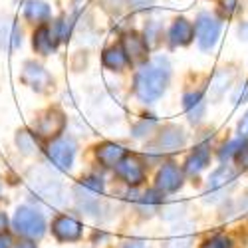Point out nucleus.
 Wrapping results in <instances>:
<instances>
[{
    "label": "nucleus",
    "mask_w": 248,
    "mask_h": 248,
    "mask_svg": "<svg viewBox=\"0 0 248 248\" xmlns=\"http://www.w3.org/2000/svg\"><path fill=\"white\" fill-rule=\"evenodd\" d=\"M123 248H143V246H141L139 242H127V244L123 246Z\"/></svg>",
    "instance_id": "nucleus-40"
},
{
    "label": "nucleus",
    "mask_w": 248,
    "mask_h": 248,
    "mask_svg": "<svg viewBox=\"0 0 248 248\" xmlns=\"http://www.w3.org/2000/svg\"><path fill=\"white\" fill-rule=\"evenodd\" d=\"M234 84V72L229 68H218L211 79H209V88H206V95L213 103H218L224 99V95L229 93V90Z\"/></svg>",
    "instance_id": "nucleus-18"
},
{
    "label": "nucleus",
    "mask_w": 248,
    "mask_h": 248,
    "mask_svg": "<svg viewBox=\"0 0 248 248\" xmlns=\"http://www.w3.org/2000/svg\"><path fill=\"white\" fill-rule=\"evenodd\" d=\"M12 229L20 238H30V240H40L46 234L48 222L44 213L30 204L18 206L14 217H12Z\"/></svg>",
    "instance_id": "nucleus-3"
},
{
    "label": "nucleus",
    "mask_w": 248,
    "mask_h": 248,
    "mask_svg": "<svg viewBox=\"0 0 248 248\" xmlns=\"http://www.w3.org/2000/svg\"><path fill=\"white\" fill-rule=\"evenodd\" d=\"M60 42H62V38H60V32L56 28V24L36 26V30L32 34V48L40 56H52L58 50Z\"/></svg>",
    "instance_id": "nucleus-16"
},
{
    "label": "nucleus",
    "mask_w": 248,
    "mask_h": 248,
    "mask_svg": "<svg viewBox=\"0 0 248 248\" xmlns=\"http://www.w3.org/2000/svg\"><path fill=\"white\" fill-rule=\"evenodd\" d=\"M187 131L181 125L169 123V125H163L159 131H155V137L149 141V145L145 147V161L147 163H157L161 161L163 155H173L177 151H183L187 147Z\"/></svg>",
    "instance_id": "nucleus-2"
},
{
    "label": "nucleus",
    "mask_w": 248,
    "mask_h": 248,
    "mask_svg": "<svg viewBox=\"0 0 248 248\" xmlns=\"http://www.w3.org/2000/svg\"><path fill=\"white\" fill-rule=\"evenodd\" d=\"M181 106L191 125H201L206 117V97L201 90H187L181 95Z\"/></svg>",
    "instance_id": "nucleus-17"
},
{
    "label": "nucleus",
    "mask_w": 248,
    "mask_h": 248,
    "mask_svg": "<svg viewBox=\"0 0 248 248\" xmlns=\"http://www.w3.org/2000/svg\"><path fill=\"white\" fill-rule=\"evenodd\" d=\"M115 171V177L123 183L127 185L131 189H137L141 187L143 183L147 181V169H145V161H141V157L137 155H125L119 163L117 167L113 169Z\"/></svg>",
    "instance_id": "nucleus-8"
},
{
    "label": "nucleus",
    "mask_w": 248,
    "mask_h": 248,
    "mask_svg": "<svg viewBox=\"0 0 248 248\" xmlns=\"http://www.w3.org/2000/svg\"><path fill=\"white\" fill-rule=\"evenodd\" d=\"M125 6L133 12H139V10H147V8H153L155 6V0H123Z\"/></svg>",
    "instance_id": "nucleus-33"
},
{
    "label": "nucleus",
    "mask_w": 248,
    "mask_h": 248,
    "mask_svg": "<svg viewBox=\"0 0 248 248\" xmlns=\"http://www.w3.org/2000/svg\"><path fill=\"white\" fill-rule=\"evenodd\" d=\"M236 135L248 139V111H244L242 117H240L238 123H236Z\"/></svg>",
    "instance_id": "nucleus-34"
},
{
    "label": "nucleus",
    "mask_w": 248,
    "mask_h": 248,
    "mask_svg": "<svg viewBox=\"0 0 248 248\" xmlns=\"http://www.w3.org/2000/svg\"><path fill=\"white\" fill-rule=\"evenodd\" d=\"M248 101V79L242 81V84H238L232 92V103L234 106H242V103Z\"/></svg>",
    "instance_id": "nucleus-32"
},
{
    "label": "nucleus",
    "mask_w": 248,
    "mask_h": 248,
    "mask_svg": "<svg viewBox=\"0 0 248 248\" xmlns=\"http://www.w3.org/2000/svg\"><path fill=\"white\" fill-rule=\"evenodd\" d=\"M159 127V121L155 119V115H143L139 117L137 123H133V127H131V137L133 139H147L151 137Z\"/></svg>",
    "instance_id": "nucleus-27"
},
{
    "label": "nucleus",
    "mask_w": 248,
    "mask_h": 248,
    "mask_svg": "<svg viewBox=\"0 0 248 248\" xmlns=\"http://www.w3.org/2000/svg\"><path fill=\"white\" fill-rule=\"evenodd\" d=\"M14 246V240L8 232H0V248H12Z\"/></svg>",
    "instance_id": "nucleus-36"
},
{
    "label": "nucleus",
    "mask_w": 248,
    "mask_h": 248,
    "mask_svg": "<svg viewBox=\"0 0 248 248\" xmlns=\"http://www.w3.org/2000/svg\"><path fill=\"white\" fill-rule=\"evenodd\" d=\"M24 32L20 24L10 16H0V50L8 54H16L22 48Z\"/></svg>",
    "instance_id": "nucleus-14"
},
{
    "label": "nucleus",
    "mask_w": 248,
    "mask_h": 248,
    "mask_svg": "<svg viewBox=\"0 0 248 248\" xmlns=\"http://www.w3.org/2000/svg\"><path fill=\"white\" fill-rule=\"evenodd\" d=\"M101 64L109 72L121 74V72H125L131 66V62H129L125 50L121 48V44H115V46H108L106 50L101 52Z\"/></svg>",
    "instance_id": "nucleus-23"
},
{
    "label": "nucleus",
    "mask_w": 248,
    "mask_h": 248,
    "mask_svg": "<svg viewBox=\"0 0 248 248\" xmlns=\"http://www.w3.org/2000/svg\"><path fill=\"white\" fill-rule=\"evenodd\" d=\"M201 248H234V242L226 234H213L201 244Z\"/></svg>",
    "instance_id": "nucleus-31"
},
{
    "label": "nucleus",
    "mask_w": 248,
    "mask_h": 248,
    "mask_svg": "<svg viewBox=\"0 0 248 248\" xmlns=\"http://www.w3.org/2000/svg\"><path fill=\"white\" fill-rule=\"evenodd\" d=\"M240 10H242V2H240V0H218V12L226 20L234 18Z\"/></svg>",
    "instance_id": "nucleus-30"
},
{
    "label": "nucleus",
    "mask_w": 248,
    "mask_h": 248,
    "mask_svg": "<svg viewBox=\"0 0 248 248\" xmlns=\"http://www.w3.org/2000/svg\"><path fill=\"white\" fill-rule=\"evenodd\" d=\"M8 224H10V218H8V215L0 211V232H6Z\"/></svg>",
    "instance_id": "nucleus-39"
},
{
    "label": "nucleus",
    "mask_w": 248,
    "mask_h": 248,
    "mask_svg": "<svg viewBox=\"0 0 248 248\" xmlns=\"http://www.w3.org/2000/svg\"><path fill=\"white\" fill-rule=\"evenodd\" d=\"M165 40H167L169 48H173V50L189 46L195 40V22H191V20L185 16H177L171 22Z\"/></svg>",
    "instance_id": "nucleus-15"
},
{
    "label": "nucleus",
    "mask_w": 248,
    "mask_h": 248,
    "mask_svg": "<svg viewBox=\"0 0 248 248\" xmlns=\"http://www.w3.org/2000/svg\"><path fill=\"white\" fill-rule=\"evenodd\" d=\"M127 155V149L115 141H103L95 147V161L103 169H115L117 163Z\"/></svg>",
    "instance_id": "nucleus-20"
},
{
    "label": "nucleus",
    "mask_w": 248,
    "mask_h": 248,
    "mask_svg": "<svg viewBox=\"0 0 248 248\" xmlns=\"http://www.w3.org/2000/svg\"><path fill=\"white\" fill-rule=\"evenodd\" d=\"M14 143H16V149L26 157H34L46 151L42 147V135L36 133V129H20L14 137Z\"/></svg>",
    "instance_id": "nucleus-21"
},
{
    "label": "nucleus",
    "mask_w": 248,
    "mask_h": 248,
    "mask_svg": "<svg viewBox=\"0 0 248 248\" xmlns=\"http://www.w3.org/2000/svg\"><path fill=\"white\" fill-rule=\"evenodd\" d=\"M50 231H52V234L58 242L68 244V242L81 240V236H84V224L68 213H60V215L54 217Z\"/></svg>",
    "instance_id": "nucleus-11"
},
{
    "label": "nucleus",
    "mask_w": 248,
    "mask_h": 248,
    "mask_svg": "<svg viewBox=\"0 0 248 248\" xmlns=\"http://www.w3.org/2000/svg\"><path fill=\"white\" fill-rule=\"evenodd\" d=\"M44 153L54 169L70 171L74 167V161L78 155V141L72 135H58L48 143Z\"/></svg>",
    "instance_id": "nucleus-5"
},
{
    "label": "nucleus",
    "mask_w": 248,
    "mask_h": 248,
    "mask_svg": "<svg viewBox=\"0 0 248 248\" xmlns=\"http://www.w3.org/2000/svg\"><path fill=\"white\" fill-rule=\"evenodd\" d=\"M121 48L125 50L127 58L131 64H145L149 60V42L145 40V36L135 32V30H127L121 36Z\"/></svg>",
    "instance_id": "nucleus-13"
},
{
    "label": "nucleus",
    "mask_w": 248,
    "mask_h": 248,
    "mask_svg": "<svg viewBox=\"0 0 248 248\" xmlns=\"http://www.w3.org/2000/svg\"><path fill=\"white\" fill-rule=\"evenodd\" d=\"M193 242H195L193 226L187 222H181L173 231V234L163 242V248H191Z\"/></svg>",
    "instance_id": "nucleus-25"
},
{
    "label": "nucleus",
    "mask_w": 248,
    "mask_h": 248,
    "mask_svg": "<svg viewBox=\"0 0 248 248\" xmlns=\"http://www.w3.org/2000/svg\"><path fill=\"white\" fill-rule=\"evenodd\" d=\"M165 193H161L157 187H153V189H147L143 195H139L137 199H135V204H137V211L141 213V215H155V213H159L163 206H165Z\"/></svg>",
    "instance_id": "nucleus-24"
},
{
    "label": "nucleus",
    "mask_w": 248,
    "mask_h": 248,
    "mask_svg": "<svg viewBox=\"0 0 248 248\" xmlns=\"http://www.w3.org/2000/svg\"><path fill=\"white\" fill-rule=\"evenodd\" d=\"M78 183L81 185V187H86V189L93 191V193H99V195L106 193V181H103V177H99V175H95V173L81 177Z\"/></svg>",
    "instance_id": "nucleus-29"
},
{
    "label": "nucleus",
    "mask_w": 248,
    "mask_h": 248,
    "mask_svg": "<svg viewBox=\"0 0 248 248\" xmlns=\"http://www.w3.org/2000/svg\"><path fill=\"white\" fill-rule=\"evenodd\" d=\"M30 185H32L34 195L40 201H46L48 204H54V206L66 202V191H64V187H62V183L58 179H54L50 173L38 171L36 173V179H32Z\"/></svg>",
    "instance_id": "nucleus-7"
},
{
    "label": "nucleus",
    "mask_w": 248,
    "mask_h": 248,
    "mask_svg": "<svg viewBox=\"0 0 248 248\" xmlns=\"http://www.w3.org/2000/svg\"><path fill=\"white\" fill-rule=\"evenodd\" d=\"M66 123H68V117H66L64 111L58 109V108H48L46 111L40 113L38 119L34 121V129L42 137L54 139V137L64 133Z\"/></svg>",
    "instance_id": "nucleus-12"
},
{
    "label": "nucleus",
    "mask_w": 248,
    "mask_h": 248,
    "mask_svg": "<svg viewBox=\"0 0 248 248\" xmlns=\"http://www.w3.org/2000/svg\"><path fill=\"white\" fill-rule=\"evenodd\" d=\"M20 81L36 93H46L54 86L52 74L42 64H38V62H34V60L24 62L22 72H20Z\"/></svg>",
    "instance_id": "nucleus-10"
},
{
    "label": "nucleus",
    "mask_w": 248,
    "mask_h": 248,
    "mask_svg": "<svg viewBox=\"0 0 248 248\" xmlns=\"http://www.w3.org/2000/svg\"><path fill=\"white\" fill-rule=\"evenodd\" d=\"M236 177H238V171L234 167H231V165H220V167H217L209 175V179H206L204 201H209V202L224 201L229 191L234 187Z\"/></svg>",
    "instance_id": "nucleus-6"
},
{
    "label": "nucleus",
    "mask_w": 248,
    "mask_h": 248,
    "mask_svg": "<svg viewBox=\"0 0 248 248\" xmlns=\"http://www.w3.org/2000/svg\"><path fill=\"white\" fill-rule=\"evenodd\" d=\"M171 62L167 56L149 58L145 64H141L133 76V93L141 103H157L171 84Z\"/></svg>",
    "instance_id": "nucleus-1"
},
{
    "label": "nucleus",
    "mask_w": 248,
    "mask_h": 248,
    "mask_svg": "<svg viewBox=\"0 0 248 248\" xmlns=\"http://www.w3.org/2000/svg\"><path fill=\"white\" fill-rule=\"evenodd\" d=\"M12 248H38L36 240H30V238H20L18 242H14Z\"/></svg>",
    "instance_id": "nucleus-35"
},
{
    "label": "nucleus",
    "mask_w": 248,
    "mask_h": 248,
    "mask_svg": "<svg viewBox=\"0 0 248 248\" xmlns=\"http://www.w3.org/2000/svg\"><path fill=\"white\" fill-rule=\"evenodd\" d=\"M222 32V20L215 16L209 10H202L195 18V38L197 46L201 52H213L215 46L218 44V38Z\"/></svg>",
    "instance_id": "nucleus-4"
},
{
    "label": "nucleus",
    "mask_w": 248,
    "mask_h": 248,
    "mask_svg": "<svg viewBox=\"0 0 248 248\" xmlns=\"http://www.w3.org/2000/svg\"><path fill=\"white\" fill-rule=\"evenodd\" d=\"M236 34H238V40H242V42H248V22H240Z\"/></svg>",
    "instance_id": "nucleus-37"
},
{
    "label": "nucleus",
    "mask_w": 248,
    "mask_h": 248,
    "mask_svg": "<svg viewBox=\"0 0 248 248\" xmlns=\"http://www.w3.org/2000/svg\"><path fill=\"white\" fill-rule=\"evenodd\" d=\"M211 159H213L211 145H209V143H201V145H197V147L187 155L183 169H185V173H187L189 177L195 179V177H199L201 173H204L206 169H209Z\"/></svg>",
    "instance_id": "nucleus-19"
},
{
    "label": "nucleus",
    "mask_w": 248,
    "mask_h": 248,
    "mask_svg": "<svg viewBox=\"0 0 248 248\" xmlns=\"http://www.w3.org/2000/svg\"><path fill=\"white\" fill-rule=\"evenodd\" d=\"M236 163H238L240 169H248V145L244 147V151L240 153V157L236 159Z\"/></svg>",
    "instance_id": "nucleus-38"
},
{
    "label": "nucleus",
    "mask_w": 248,
    "mask_h": 248,
    "mask_svg": "<svg viewBox=\"0 0 248 248\" xmlns=\"http://www.w3.org/2000/svg\"><path fill=\"white\" fill-rule=\"evenodd\" d=\"M143 36L149 42V46H159L163 42V22L159 20H147L145 22V30H143Z\"/></svg>",
    "instance_id": "nucleus-28"
},
{
    "label": "nucleus",
    "mask_w": 248,
    "mask_h": 248,
    "mask_svg": "<svg viewBox=\"0 0 248 248\" xmlns=\"http://www.w3.org/2000/svg\"><path fill=\"white\" fill-rule=\"evenodd\" d=\"M22 16L26 22L34 24V26H42V24H50L52 20V8L44 0H26L22 6Z\"/></svg>",
    "instance_id": "nucleus-22"
},
{
    "label": "nucleus",
    "mask_w": 248,
    "mask_h": 248,
    "mask_svg": "<svg viewBox=\"0 0 248 248\" xmlns=\"http://www.w3.org/2000/svg\"><path fill=\"white\" fill-rule=\"evenodd\" d=\"M246 145H248V139L236 135V139H231V141H226L224 145H220L217 157H218V161L222 165H231L232 161H236L240 157V153L244 151Z\"/></svg>",
    "instance_id": "nucleus-26"
},
{
    "label": "nucleus",
    "mask_w": 248,
    "mask_h": 248,
    "mask_svg": "<svg viewBox=\"0 0 248 248\" xmlns=\"http://www.w3.org/2000/svg\"><path fill=\"white\" fill-rule=\"evenodd\" d=\"M185 169L175 161H165L157 169L155 175V187L165 195H175L185 187Z\"/></svg>",
    "instance_id": "nucleus-9"
}]
</instances>
